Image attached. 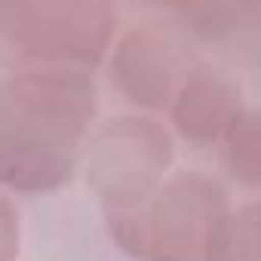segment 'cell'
Returning a JSON list of instances; mask_svg holds the SVG:
<instances>
[{"label": "cell", "mask_w": 261, "mask_h": 261, "mask_svg": "<svg viewBox=\"0 0 261 261\" xmlns=\"http://www.w3.org/2000/svg\"><path fill=\"white\" fill-rule=\"evenodd\" d=\"M92 71L7 59L0 68V188L37 194L62 188L95 117Z\"/></svg>", "instance_id": "cell-1"}, {"label": "cell", "mask_w": 261, "mask_h": 261, "mask_svg": "<svg viewBox=\"0 0 261 261\" xmlns=\"http://www.w3.org/2000/svg\"><path fill=\"white\" fill-rule=\"evenodd\" d=\"M227 212V194L215 178L175 172L136 203L111 206L108 227L117 246L139 261H206Z\"/></svg>", "instance_id": "cell-2"}, {"label": "cell", "mask_w": 261, "mask_h": 261, "mask_svg": "<svg viewBox=\"0 0 261 261\" xmlns=\"http://www.w3.org/2000/svg\"><path fill=\"white\" fill-rule=\"evenodd\" d=\"M114 28L117 10L108 4H0V46L28 65L92 71Z\"/></svg>", "instance_id": "cell-3"}, {"label": "cell", "mask_w": 261, "mask_h": 261, "mask_svg": "<svg viewBox=\"0 0 261 261\" xmlns=\"http://www.w3.org/2000/svg\"><path fill=\"white\" fill-rule=\"evenodd\" d=\"M175 160L169 133L151 117L108 120L86 148V181L105 209L126 206L154 191Z\"/></svg>", "instance_id": "cell-4"}, {"label": "cell", "mask_w": 261, "mask_h": 261, "mask_svg": "<svg viewBox=\"0 0 261 261\" xmlns=\"http://www.w3.org/2000/svg\"><path fill=\"white\" fill-rule=\"evenodd\" d=\"M169 114L175 133L197 148L224 142L249 117L243 111L240 83L215 65H191L185 71L169 98Z\"/></svg>", "instance_id": "cell-5"}, {"label": "cell", "mask_w": 261, "mask_h": 261, "mask_svg": "<svg viewBox=\"0 0 261 261\" xmlns=\"http://www.w3.org/2000/svg\"><path fill=\"white\" fill-rule=\"evenodd\" d=\"M191 68L181 46L154 28L126 31L111 56V77L117 89L139 108H169L175 86Z\"/></svg>", "instance_id": "cell-6"}, {"label": "cell", "mask_w": 261, "mask_h": 261, "mask_svg": "<svg viewBox=\"0 0 261 261\" xmlns=\"http://www.w3.org/2000/svg\"><path fill=\"white\" fill-rule=\"evenodd\" d=\"M206 261H258V206L255 200L230 209L221 218L206 249Z\"/></svg>", "instance_id": "cell-7"}, {"label": "cell", "mask_w": 261, "mask_h": 261, "mask_svg": "<svg viewBox=\"0 0 261 261\" xmlns=\"http://www.w3.org/2000/svg\"><path fill=\"white\" fill-rule=\"evenodd\" d=\"M224 145V163L237 181L246 188L258 185V126L255 117H246L233 133L221 142Z\"/></svg>", "instance_id": "cell-8"}, {"label": "cell", "mask_w": 261, "mask_h": 261, "mask_svg": "<svg viewBox=\"0 0 261 261\" xmlns=\"http://www.w3.org/2000/svg\"><path fill=\"white\" fill-rule=\"evenodd\" d=\"M19 209L10 197L0 194V261H16L19 255Z\"/></svg>", "instance_id": "cell-9"}, {"label": "cell", "mask_w": 261, "mask_h": 261, "mask_svg": "<svg viewBox=\"0 0 261 261\" xmlns=\"http://www.w3.org/2000/svg\"><path fill=\"white\" fill-rule=\"evenodd\" d=\"M7 59H10V53H7L4 46H0V68H4V65H7Z\"/></svg>", "instance_id": "cell-10"}]
</instances>
